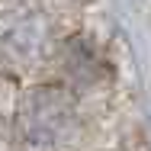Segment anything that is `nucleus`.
Returning <instances> with one entry per match:
<instances>
[{"label":"nucleus","mask_w":151,"mask_h":151,"mask_svg":"<svg viewBox=\"0 0 151 151\" xmlns=\"http://www.w3.org/2000/svg\"><path fill=\"white\" fill-rule=\"evenodd\" d=\"M52 52L48 16L32 6H13L0 13V64L29 71Z\"/></svg>","instance_id":"f03ea898"},{"label":"nucleus","mask_w":151,"mask_h":151,"mask_svg":"<svg viewBox=\"0 0 151 151\" xmlns=\"http://www.w3.org/2000/svg\"><path fill=\"white\" fill-rule=\"evenodd\" d=\"M13 129L23 151H71L81 138V116L68 90L45 84L19 100Z\"/></svg>","instance_id":"f257e3e1"}]
</instances>
